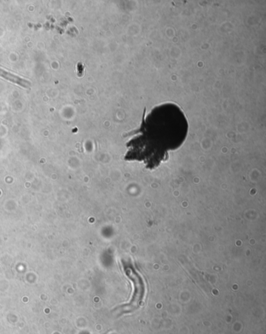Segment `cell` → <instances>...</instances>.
Here are the masks:
<instances>
[{
    "mask_svg": "<svg viewBox=\"0 0 266 334\" xmlns=\"http://www.w3.org/2000/svg\"><path fill=\"white\" fill-rule=\"evenodd\" d=\"M0 76H2V77L6 79V80H8V81H11V82L17 84L24 87H30L31 85V83L28 81H27L25 79L21 78V77L17 76V75L13 74L8 72L6 70H2L1 68H0Z\"/></svg>",
    "mask_w": 266,
    "mask_h": 334,
    "instance_id": "cell-2",
    "label": "cell"
},
{
    "mask_svg": "<svg viewBox=\"0 0 266 334\" xmlns=\"http://www.w3.org/2000/svg\"><path fill=\"white\" fill-rule=\"evenodd\" d=\"M189 124L185 113L173 102L157 105L146 113L126 144L125 161L144 163L153 170L166 162L169 151L179 149L187 137Z\"/></svg>",
    "mask_w": 266,
    "mask_h": 334,
    "instance_id": "cell-1",
    "label": "cell"
}]
</instances>
